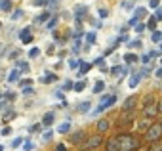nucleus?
<instances>
[{"label": "nucleus", "mask_w": 162, "mask_h": 151, "mask_svg": "<svg viewBox=\"0 0 162 151\" xmlns=\"http://www.w3.org/2000/svg\"><path fill=\"white\" fill-rule=\"evenodd\" d=\"M116 140H118L120 151H135V149H139V147H141L139 140H137V138H133L132 134H124V136H118Z\"/></svg>", "instance_id": "1"}, {"label": "nucleus", "mask_w": 162, "mask_h": 151, "mask_svg": "<svg viewBox=\"0 0 162 151\" xmlns=\"http://www.w3.org/2000/svg\"><path fill=\"white\" fill-rule=\"evenodd\" d=\"M115 103H116V96H115V94H107V96H103V98H101L99 105H97L94 111H92V115H99V113L107 111L109 107H113Z\"/></svg>", "instance_id": "2"}, {"label": "nucleus", "mask_w": 162, "mask_h": 151, "mask_svg": "<svg viewBox=\"0 0 162 151\" xmlns=\"http://www.w3.org/2000/svg\"><path fill=\"white\" fill-rule=\"evenodd\" d=\"M160 138H162V124L160 122H153L147 128V132H145V140L155 144V142H160Z\"/></svg>", "instance_id": "3"}, {"label": "nucleus", "mask_w": 162, "mask_h": 151, "mask_svg": "<svg viewBox=\"0 0 162 151\" xmlns=\"http://www.w3.org/2000/svg\"><path fill=\"white\" fill-rule=\"evenodd\" d=\"M156 113H158V107H155V101L145 103V107H143V117L145 119H155Z\"/></svg>", "instance_id": "4"}, {"label": "nucleus", "mask_w": 162, "mask_h": 151, "mask_svg": "<svg viewBox=\"0 0 162 151\" xmlns=\"http://www.w3.org/2000/svg\"><path fill=\"white\" fill-rule=\"evenodd\" d=\"M133 119H135V109H130V111H122L118 122H120V124H130Z\"/></svg>", "instance_id": "5"}, {"label": "nucleus", "mask_w": 162, "mask_h": 151, "mask_svg": "<svg viewBox=\"0 0 162 151\" xmlns=\"http://www.w3.org/2000/svg\"><path fill=\"white\" fill-rule=\"evenodd\" d=\"M99 144H101V136H99V134H95V136L88 138V140L84 142V144H82V147H84V149H92V147H97Z\"/></svg>", "instance_id": "6"}, {"label": "nucleus", "mask_w": 162, "mask_h": 151, "mask_svg": "<svg viewBox=\"0 0 162 151\" xmlns=\"http://www.w3.org/2000/svg\"><path fill=\"white\" fill-rule=\"evenodd\" d=\"M19 38H21L23 44H31L32 42V33H31V27H25L21 33H19Z\"/></svg>", "instance_id": "7"}, {"label": "nucleus", "mask_w": 162, "mask_h": 151, "mask_svg": "<svg viewBox=\"0 0 162 151\" xmlns=\"http://www.w3.org/2000/svg\"><path fill=\"white\" fill-rule=\"evenodd\" d=\"M135 103H137V98L135 96H130L124 100V107H122V111H130V109H133L135 107Z\"/></svg>", "instance_id": "8"}, {"label": "nucleus", "mask_w": 162, "mask_h": 151, "mask_svg": "<svg viewBox=\"0 0 162 151\" xmlns=\"http://www.w3.org/2000/svg\"><path fill=\"white\" fill-rule=\"evenodd\" d=\"M111 75H115V77H126L128 75V69L122 67V65H115V67L111 69Z\"/></svg>", "instance_id": "9"}, {"label": "nucleus", "mask_w": 162, "mask_h": 151, "mask_svg": "<svg viewBox=\"0 0 162 151\" xmlns=\"http://www.w3.org/2000/svg\"><path fill=\"white\" fill-rule=\"evenodd\" d=\"M105 149L107 151H120V145H118V140L116 138H111V140L105 144Z\"/></svg>", "instance_id": "10"}, {"label": "nucleus", "mask_w": 162, "mask_h": 151, "mask_svg": "<svg viewBox=\"0 0 162 151\" xmlns=\"http://www.w3.org/2000/svg\"><path fill=\"white\" fill-rule=\"evenodd\" d=\"M109 128H111V122H109L107 119H101V121H97V132H99V134L107 132Z\"/></svg>", "instance_id": "11"}, {"label": "nucleus", "mask_w": 162, "mask_h": 151, "mask_svg": "<svg viewBox=\"0 0 162 151\" xmlns=\"http://www.w3.org/2000/svg\"><path fill=\"white\" fill-rule=\"evenodd\" d=\"M78 69H80V71H78V77H82V75H86V73L92 69V63H88V61L82 59V61H80V65H78Z\"/></svg>", "instance_id": "12"}, {"label": "nucleus", "mask_w": 162, "mask_h": 151, "mask_svg": "<svg viewBox=\"0 0 162 151\" xmlns=\"http://www.w3.org/2000/svg\"><path fill=\"white\" fill-rule=\"evenodd\" d=\"M82 140H84V132H82V130L71 134V142H72V144H82Z\"/></svg>", "instance_id": "13"}, {"label": "nucleus", "mask_w": 162, "mask_h": 151, "mask_svg": "<svg viewBox=\"0 0 162 151\" xmlns=\"http://www.w3.org/2000/svg\"><path fill=\"white\" fill-rule=\"evenodd\" d=\"M55 80H57V75H55V73H46V75L42 77L44 84H52V82H55Z\"/></svg>", "instance_id": "14"}, {"label": "nucleus", "mask_w": 162, "mask_h": 151, "mask_svg": "<svg viewBox=\"0 0 162 151\" xmlns=\"http://www.w3.org/2000/svg\"><path fill=\"white\" fill-rule=\"evenodd\" d=\"M54 119H55L54 113H46V115L42 117V124L44 126H52V124H54Z\"/></svg>", "instance_id": "15"}, {"label": "nucleus", "mask_w": 162, "mask_h": 151, "mask_svg": "<svg viewBox=\"0 0 162 151\" xmlns=\"http://www.w3.org/2000/svg\"><path fill=\"white\" fill-rule=\"evenodd\" d=\"M19 77H21V71H19V69H14V71L10 73V77H8V80H10V82H19Z\"/></svg>", "instance_id": "16"}, {"label": "nucleus", "mask_w": 162, "mask_h": 151, "mask_svg": "<svg viewBox=\"0 0 162 151\" xmlns=\"http://www.w3.org/2000/svg\"><path fill=\"white\" fill-rule=\"evenodd\" d=\"M90 107H92L90 101H82L76 109H78V113H84V115H86V113H90Z\"/></svg>", "instance_id": "17"}, {"label": "nucleus", "mask_w": 162, "mask_h": 151, "mask_svg": "<svg viewBox=\"0 0 162 151\" xmlns=\"http://www.w3.org/2000/svg\"><path fill=\"white\" fill-rule=\"evenodd\" d=\"M139 80H141L139 75H132V77H130V80H128V86H130V88H137Z\"/></svg>", "instance_id": "18"}, {"label": "nucleus", "mask_w": 162, "mask_h": 151, "mask_svg": "<svg viewBox=\"0 0 162 151\" xmlns=\"http://www.w3.org/2000/svg\"><path fill=\"white\" fill-rule=\"evenodd\" d=\"M69 130H71V122H61V124L57 126V132L59 134H67Z\"/></svg>", "instance_id": "19"}, {"label": "nucleus", "mask_w": 162, "mask_h": 151, "mask_svg": "<svg viewBox=\"0 0 162 151\" xmlns=\"http://www.w3.org/2000/svg\"><path fill=\"white\" fill-rule=\"evenodd\" d=\"M14 117H15V111H14V109H10V111H4V113H2V121H4V122L11 121Z\"/></svg>", "instance_id": "20"}, {"label": "nucleus", "mask_w": 162, "mask_h": 151, "mask_svg": "<svg viewBox=\"0 0 162 151\" xmlns=\"http://www.w3.org/2000/svg\"><path fill=\"white\" fill-rule=\"evenodd\" d=\"M0 10L2 12H10L11 10V0H0Z\"/></svg>", "instance_id": "21"}, {"label": "nucleus", "mask_w": 162, "mask_h": 151, "mask_svg": "<svg viewBox=\"0 0 162 151\" xmlns=\"http://www.w3.org/2000/svg\"><path fill=\"white\" fill-rule=\"evenodd\" d=\"M105 90V82L103 80H97V82L94 84V94H101Z\"/></svg>", "instance_id": "22"}, {"label": "nucleus", "mask_w": 162, "mask_h": 151, "mask_svg": "<svg viewBox=\"0 0 162 151\" xmlns=\"http://www.w3.org/2000/svg\"><path fill=\"white\" fill-rule=\"evenodd\" d=\"M8 107H10V100H6V98H0V113L8 111Z\"/></svg>", "instance_id": "23"}, {"label": "nucleus", "mask_w": 162, "mask_h": 151, "mask_svg": "<svg viewBox=\"0 0 162 151\" xmlns=\"http://www.w3.org/2000/svg\"><path fill=\"white\" fill-rule=\"evenodd\" d=\"M124 61L132 65V63H135V61H139V58H137L135 54H126V56H124Z\"/></svg>", "instance_id": "24"}, {"label": "nucleus", "mask_w": 162, "mask_h": 151, "mask_svg": "<svg viewBox=\"0 0 162 151\" xmlns=\"http://www.w3.org/2000/svg\"><path fill=\"white\" fill-rule=\"evenodd\" d=\"M55 25H57V17H55V15H52V19H50V21L46 23V29H48V31H52V29H54Z\"/></svg>", "instance_id": "25"}, {"label": "nucleus", "mask_w": 162, "mask_h": 151, "mask_svg": "<svg viewBox=\"0 0 162 151\" xmlns=\"http://www.w3.org/2000/svg\"><path fill=\"white\" fill-rule=\"evenodd\" d=\"M147 14V10H145V8H137L135 12H133V17H137V19H141L143 17V15Z\"/></svg>", "instance_id": "26"}, {"label": "nucleus", "mask_w": 162, "mask_h": 151, "mask_svg": "<svg viewBox=\"0 0 162 151\" xmlns=\"http://www.w3.org/2000/svg\"><path fill=\"white\" fill-rule=\"evenodd\" d=\"M72 88H75V92H82L84 88H86V82H84V80H80V82L72 84Z\"/></svg>", "instance_id": "27"}, {"label": "nucleus", "mask_w": 162, "mask_h": 151, "mask_svg": "<svg viewBox=\"0 0 162 151\" xmlns=\"http://www.w3.org/2000/svg\"><path fill=\"white\" fill-rule=\"evenodd\" d=\"M95 38H97L95 33H88V35H86V44H88V46H90V44H94Z\"/></svg>", "instance_id": "28"}, {"label": "nucleus", "mask_w": 162, "mask_h": 151, "mask_svg": "<svg viewBox=\"0 0 162 151\" xmlns=\"http://www.w3.org/2000/svg\"><path fill=\"white\" fill-rule=\"evenodd\" d=\"M50 17H52L50 12H44V14H40V15H38V19H36V21H38V23H40V21H48Z\"/></svg>", "instance_id": "29"}, {"label": "nucleus", "mask_w": 162, "mask_h": 151, "mask_svg": "<svg viewBox=\"0 0 162 151\" xmlns=\"http://www.w3.org/2000/svg\"><path fill=\"white\" fill-rule=\"evenodd\" d=\"M52 138H54V132H52V130H46V132L42 134V140H44V142H50Z\"/></svg>", "instance_id": "30"}, {"label": "nucleus", "mask_w": 162, "mask_h": 151, "mask_svg": "<svg viewBox=\"0 0 162 151\" xmlns=\"http://www.w3.org/2000/svg\"><path fill=\"white\" fill-rule=\"evenodd\" d=\"M80 61H82V59H75V58H72V59H69V65H71V69H78Z\"/></svg>", "instance_id": "31"}, {"label": "nucleus", "mask_w": 162, "mask_h": 151, "mask_svg": "<svg viewBox=\"0 0 162 151\" xmlns=\"http://www.w3.org/2000/svg\"><path fill=\"white\" fill-rule=\"evenodd\" d=\"M38 56H40L38 48H31V50H29V58H38Z\"/></svg>", "instance_id": "32"}, {"label": "nucleus", "mask_w": 162, "mask_h": 151, "mask_svg": "<svg viewBox=\"0 0 162 151\" xmlns=\"http://www.w3.org/2000/svg\"><path fill=\"white\" fill-rule=\"evenodd\" d=\"M11 134V128L10 126H4V128H0V136H10Z\"/></svg>", "instance_id": "33"}, {"label": "nucleus", "mask_w": 162, "mask_h": 151, "mask_svg": "<svg viewBox=\"0 0 162 151\" xmlns=\"http://www.w3.org/2000/svg\"><path fill=\"white\" fill-rule=\"evenodd\" d=\"M160 38H162V33H153V35H151L153 42H160Z\"/></svg>", "instance_id": "34"}, {"label": "nucleus", "mask_w": 162, "mask_h": 151, "mask_svg": "<svg viewBox=\"0 0 162 151\" xmlns=\"http://www.w3.org/2000/svg\"><path fill=\"white\" fill-rule=\"evenodd\" d=\"M21 17H23V10H15L11 14V19H21Z\"/></svg>", "instance_id": "35"}, {"label": "nucleus", "mask_w": 162, "mask_h": 151, "mask_svg": "<svg viewBox=\"0 0 162 151\" xmlns=\"http://www.w3.org/2000/svg\"><path fill=\"white\" fill-rule=\"evenodd\" d=\"M21 94H23V96H31V94H34V88H31V86H25Z\"/></svg>", "instance_id": "36"}, {"label": "nucleus", "mask_w": 162, "mask_h": 151, "mask_svg": "<svg viewBox=\"0 0 162 151\" xmlns=\"http://www.w3.org/2000/svg\"><path fill=\"white\" fill-rule=\"evenodd\" d=\"M21 144H23V138H15V140L11 142V147H15V149H17Z\"/></svg>", "instance_id": "37"}, {"label": "nucleus", "mask_w": 162, "mask_h": 151, "mask_svg": "<svg viewBox=\"0 0 162 151\" xmlns=\"http://www.w3.org/2000/svg\"><path fill=\"white\" fill-rule=\"evenodd\" d=\"M17 67L21 69V71H27V69H29V63H27V61H17Z\"/></svg>", "instance_id": "38"}, {"label": "nucleus", "mask_w": 162, "mask_h": 151, "mask_svg": "<svg viewBox=\"0 0 162 151\" xmlns=\"http://www.w3.org/2000/svg\"><path fill=\"white\" fill-rule=\"evenodd\" d=\"M31 84H32V80H31V79H25V80H21V79H19V86H23V88H25V86H31Z\"/></svg>", "instance_id": "39"}, {"label": "nucleus", "mask_w": 162, "mask_h": 151, "mask_svg": "<svg viewBox=\"0 0 162 151\" xmlns=\"http://www.w3.org/2000/svg\"><path fill=\"white\" fill-rule=\"evenodd\" d=\"M143 44H141V40H132L130 42V48H141Z\"/></svg>", "instance_id": "40"}, {"label": "nucleus", "mask_w": 162, "mask_h": 151, "mask_svg": "<svg viewBox=\"0 0 162 151\" xmlns=\"http://www.w3.org/2000/svg\"><path fill=\"white\" fill-rule=\"evenodd\" d=\"M99 17L101 19H105V17H109V12L105 10V8H99Z\"/></svg>", "instance_id": "41"}, {"label": "nucleus", "mask_w": 162, "mask_h": 151, "mask_svg": "<svg viewBox=\"0 0 162 151\" xmlns=\"http://www.w3.org/2000/svg\"><path fill=\"white\" fill-rule=\"evenodd\" d=\"M32 147H34V144H32L31 140H27V142H25V149H23V151H31Z\"/></svg>", "instance_id": "42"}, {"label": "nucleus", "mask_w": 162, "mask_h": 151, "mask_svg": "<svg viewBox=\"0 0 162 151\" xmlns=\"http://www.w3.org/2000/svg\"><path fill=\"white\" fill-rule=\"evenodd\" d=\"M151 151H162V144L155 142V144H153V147H151Z\"/></svg>", "instance_id": "43"}, {"label": "nucleus", "mask_w": 162, "mask_h": 151, "mask_svg": "<svg viewBox=\"0 0 162 151\" xmlns=\"http://www.w3.org/2000/svg\"><path fill=\"white\" fill-rule=\"evenodd\" d=\"M147 27H149L151 31H155V27H156V19H155V17H151V21H149V25H147Z\"/></svg>", "instance_id": "44"}, {"label": "nucleus", "mask_w": 162, "mask_h": 151, "mask_svg": "<svg viewBox=\"0 0 162 151\" xmlns=\"http://www.w3.org/2000/svg\"><path fill=\"white\" fill-rule=\"evenodd\" d=\"M133 27H135V33H143V31H145V25H143V23H137V25H133Z\"/></svg>", "instance_id": "45"}, {"label": "nucleus", "mask_w": 162, "mask_h": 151, "mask_svg": "<svg viewBox=\"0 0 162 151\" xmlns=\"http://www.w3.org/2000/svg\"><path fill=\"white\" fill-rule=\"evenodd\" d=\"M158 4H160V0H149V6L155 10V8H158Z\"/></svg>", "instance_id": "46"}, {"label": "nucleus", "mask_w": 162, "mask_h": 151, "mask_svg": "<svg viewBox=\"0 0 162 151\" xmlns=\"http://www.w3.org/2000/svg\"><path fill=\"white\" fill-rule=\"evenodd\" d=\"M141 63H143V65H149V63H151V58H149V54L141 58Z\"/></svg>", "instance_id": "47"}, {"label": "nucleus", "mask_w": 162, "mask_h": 151, "mask_svg": "<svg viewBox=\"0 0 162 151\" xmlns=\"http://www.w3.org/2000/svg\"><path fill=\"white\" fill-rule=\"evenodd\" d=\"M44 4H48V0H34L32 6H44Z\"/></svg>", "instance_id": "48"}, {"label": "nucleus", "mask_w": 162, "mask_h": 151, "mask_svg": "<svg viewBox=\"0 0 162 151\" xmlns=\"http://www.w3.org/2000/svg\"><path fill=\"white\" fill-rule=\"evenodd\" d=\"M54 151H67V147H65L63 144H57V145H55V149H54Z\"/></svg>", "instance_id": "49"}, {"label": "nucleus", "mask_w": 162, "mask_h": 151, "mask_svg": "<svg viewBox=\"0 0 162 151\" xmlns=\"http://www.w3.org/2000/svg\"><path fill=\"white\" fill-rule=\"evenodd\" d=\"M63 88H65V90H71V88H72V82H71V80H67V82L63 84Z\"/></svg>", "instance_id": "50"}, {"label": "nucleus", "mask_w": 162, "mask_h": 151, "mask_svg": "<svg viewBox=\"0 0 162 151\" xmlns=\"http://www.w3.org/2000/svg\"><path fill=\"white\" fill-rule=\"evenodd\" d=\"M103 61H105V59H103V58H97V59H95V61H94V63H95V65H103Z\"/></svg>", "instance_id": "51"}, {"label": "nucleus", "mask_w": 162, "mask_h": 151, "mask_svg": "<svg viewBox=\"0 0 162 151\" xmlns=\"http://www.w3.org/2000/svg\"><path fill=\"white\" fill-rule=\"evenodd\" d=\"M156 77H158V79H162V69H158V71H156Z\"/></svg>", "instance_id": "52"}, {"label": "nucleus", "mask_w": 162, "mask_h": 151, "mask_svg": "<svg viewBox=\"0 0 162 151\" xmlns=\"http://www.w3.org/2000/svg\"><path fill=\"white\" fill-rule=\"evenodd\" d=\"M48 2H52V4H54V2H57V0H48Z\"/></svg>", "instance_id": "53"}, {"label": "nucleus", "mask_w": 162, "mask_h": 151, "mask_svg": "<svg viewBox=\"0 0 162 151\" xmlns=\"http://www.w3.org/2000/svg\"><path fill=\"white\" fill-rule=\"evenodd\" d=\"M0 151H4V145H0Z\"/></svg>", "instance_id": "54"}, {"label": "nucleus", "mask_w": 162, "mask_h": 151, "mask_svg": "<svg viewBox=\"0 0 162 151\" xmlns=\"http://www.w3.org/2000/svg\"><path fill=\"white\" fill-rule=\"evenodd\" d=\"M160 48H162V44H160Z\"/></svg>", "instance_id": "55"}, {"label": "nucleus", "mask_w": 162, "mask_h": 151, "mask_svg": "<svg viewBox=\"0 0 162 151\" xmlns=\"http://www.w3.org/2000/svg\"><path fill=\"white\" fill-rule=\"evenodd\" d=\"M0 27H2V25H0Z\"/></svg>", "instance_id": "56"}]
</instances>
